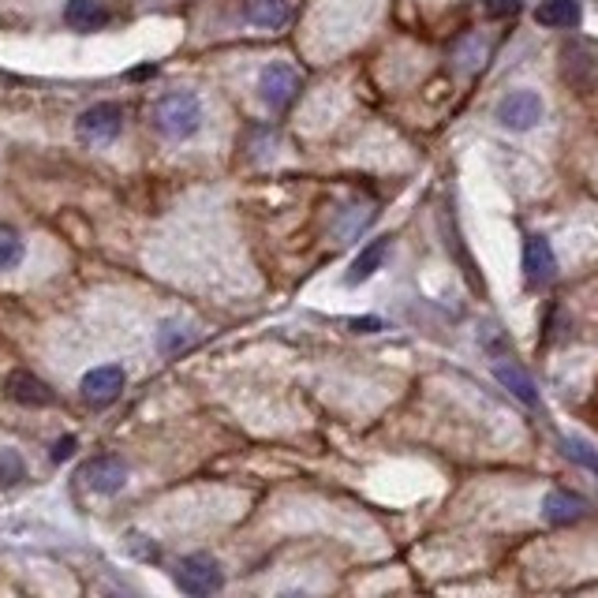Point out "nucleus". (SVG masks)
<instances>
[{"label":"nucleus","instance_id":"f257e3e1","mask_svg":"<svg viewBox=\"0 0 598 598\" xmlns=\"http://www.w3.org/2000/svg\"><path fill=\"white\" fill-rule=\"evenodd\" d=\"M154 128L173 142L198 135V128H203V101H198V94L192 90L165 94L154 106Z\"/></svg>","mask_w":598,"mask_h":598},{"label":"nucleus","instance_id":"f03ea898","mask_svg":"<svg viewBox=\"0 0 598 598\" xmlns=\"http://www.w3.org/2000/svg\"><path fill=\"white\" fill-rule=\"evenodd\" d=\"M123 131V109L117 101H98V106L83 109L79 120H75V135L79 142H90V146H109Z\"/></svg>","mask_w":598,"mask_h":598},{"label":"nucleus","instance_id":"7ed1b4c3","mask_svg":"<svg viewBox=\"0 0 598 598\" xmlns=\"http://www.w3.org/2000/svg\"><path fill=\"white\" fill-rule=\"evenodd\" d=\"M296 94H300V72L292 68V64H284V61L265 64L262 75H259V98L265 101V106L281 112L296 101Z\"/></svg>","mask_w":598,"mask_h":598},{"label":"nucleus","instance_id":"20e7f679","mask_svg":"<svg viewBox=\"0 0 598 598\" xmlns=\"http://www.w3.org/2000/svg\"><path fill=\"white\" fill-rule=\"evenodd\" d=\"M176 587L187 595H214L225 587V573L210 554H192L176 568Z\"/></svg>","mask_w":598,"mask_h":598},{"label":"nucleus","instance_id":"39448f33","mask_svg":"<svg viewBox=\"0 0 598 598\" xmlns=\"http://www.w3.org/2000/svg\"><path fill=\"white\" fill-rule=\"evenodd\" d=\"M498 120L509 131H531L543 120V98L535 90H512L498 101Z\"/></svg>","mask_w":598,"mask_h":598},{"label":"nucleus","instance_id":"423d86ee","mask_svg":"<svg viewBox=\"0 0 598 598\" xmlns=\"http://www.w3.org/2000/svg\"><path fill=\"white\" fill-rule=\"evenodd\" d=\"M123 382H128V374H123V367L117 363H101V367H94L83 374V401H87L90 407H106L112 404L117 396L123 393Z\"/></svg>","mask_w":598,"mask_h":598},{"label":"nucleus","instance_id":"0eeeda50","mask_svg":"<svg viewBox=\"0 0 598 598\" xmlns=\"http://www.w3.org/2000/svg\"><path fill=\"white\" fill-rule=\"evenodd\" d=\"M83 482L94 493H120L128 487V464L120 457H94L83 464Z\"/></svg>","mask_w":598,"mask_h":598},{"label":"nucleus","instance_id":"6e6552de","mask_svg":"<svg viewBox=\"0 0 598 598\" xmlns=\"http://www.w3.org/2000/svg\"><path fill=\"white\" fill-rule=\"evenodd\" d=\"M524 273L531 284H539V289L557 278V254L546 236H528L524 240Z\"/></svg>","mask_w":598,"mask_h":598},{"label":"nucleus","instance_id":"1a4fd4ad","mask_svg":"<svg viewBox=\"0 0 598 598\" xmlns=\"http://www.w3.org/2000/svg\"><path fill=\"white\" fill-rule=\"evenodd\" d=\"M4 393L23 407H50L56 401L53 389L45 385L37 374H31V370H12V374H8V382H4Z\"/></svg>","mask_w":598,"mask_h":598},{"label":"nucleus","instance_id":"9d476101","mask_svg":"<svg viewBox=\"0 0 598 598\" xmlns=\"http://www.w3.org/2000/svg\"><path fill=\"white\" fill-rule=\"evenodd\" d=\"M587 512H591V505H587V498H580V493L573 490H550L543 498V520L546 524H576V520H584Z\"/></svg>","mask_w":598,"mask_h":598},{"label":"nucleus","instance_id":"9b49d317","mask_svg":"<svg viewBox=\"0 0 598 598\" xmlns=\"http://www.w3.org/2000/svg\"><path fill=\"white\" fill-rule=\"evenodd\" d=\"M64 23L79 34H90V31H101L109 23V8L101 0H68L64 4Z\"/></svg>","mask_w":598,"mask_h":598},{"label":"nucleus","instance_id":"f8f14e48","mask_svg":"<svg viewBox=\"0 0 598 598\" xmlns=\"http://www.w3.org/2000/svg\"><path fill=\"white\" fill-rule=\"evenodd\" d=\"M580 0H543L535 8V19L550 31H573V26H580Z\"/></svg>","mask_w":598,"mask_h":598},{"label":"nucleus","instance_id":"ddd939ff","mask_svg":"<svg viewBox=\"0 0 598 598\" xmlns=\"http://www.w3.org/2000/svg\"><path fill=\"white\" fill-rule=\"evenodd\" d=\"M243 15H247V23L265 26V31H278V26L289 23L292 0H243Z\"/></svg>","mask_w":598,"mask_h":598},{"label":"nucleus","instance_id":"4468645a","mask_svg":"<svg viewBox=\"0 0 598 598\" xmlns=\"http://www.w3.org/2000/svg\"><path fill=\"white\" fill-rule=\"evenodd\" d=\"M493 378H498V382L505 385L520 404L539 407V389H535V382H531V374H528L524 367H517V363H498V367H493Z\"/></svg>","mask_w":598,"mask_h":598},{"label":"nucleus","instance_id":"2eb2a0df","mask_svg":"<svg viewBox=\"0 0 598 598\" xmlns=\"http://www.w3.org/2000/svg\"><path fill=\"white\" fill-rule=\"evenodd\" d=\"M385 251H389V240L382 236V240H370V247L359 259L352 262V270H348V284H363L367 278H374L378 270H382V262H385Z\"/></svg>","mask_w":598,"mask_h":598},{"label":"nucleus","instance_id":"dca6fc26","mask_svg":"<svg viewBox=\"0 0 598 598\" xmlns=\"http://www.w3.org/2000/svg\"><path fill=\"white\" fill-rule=\"evenodd\" d=\"M192 345H195L192 329L180 326V322H161V329H157V352L161 356H180V352H187Z\"/></svg>","mask_w":598,"mask_h":598},{"label":"nucleus","instance_id":"f3484780","mask_svg":"<svg viewBox=\"0 0 598 598\" xmlns=\"http://www.w3.org/2000/svg\"><path fill=\"white\" fill-rule=\"evenodd\" d=\"M23 262V236L12 225H0V270H15Z\"/></svg>","mask_w":598,"mask_h":598},{"label":"nucleus","instance_id":"a211bd4d","mask_svg":"<svg viewBox=\"0 0 598 598\" xmlns=\"http://www.w3.org/2000/svg\"><path fill=\"white\" fill-rule=\"evenodd\" d=\"M562 449L573 464H580V468H587L591 476H598V449H591L584 438H562Z\"/></svg>","mask_w":598,"mask_h":598},{"label":"nucleus","instance_id":"6ab92c4d","mask_svg":"<svg viewBox=\"0 0 598 598\" xmlns=\"http://www.w3.org/2000/svg\"><path fill=\"white\" fill-rule=\"evenodd\" d=\"M23 479V457L15 449H0V487H15Z\"/></svg>","mask_w":598,"mask_h":598},{"label":"nucleus","instance_id":"aec40b11","mask_svg":"<svg viewBox=\"0 0 598 598\" xmlns=\"http://www.w3.org/2000/svg\"><path fill=\"white\" fill-rule=\"evenodd\" d=\"M482 12L487 19H509L520 12V0H482Z\"/></svg>","mask_w":598,"mask_h":598},{"label":"nucleus","instance_id":"412c9836","mask_svg":"<svg viewBox=\"0 0 598 598\" xmlns=\"http://www.w3.org/2000/svg\"><path fill=\"white\" fill-rule=\"evenodd\" d=\"M72 453H75V438L68 434V438H64V442H56V445H53L50 457H53V464H64V460H72Z\"/></svg>","mask_w":598,"mask_h":598},{"label":"nucleus","instance_id":"4be33fe9","mask_svg":"<svg viewBox=\"0 0 598 598\" xmlns=\"http://www.w3.org/2000/svg\"><path fill=\"white\" fill-rule=\"evenodd\" d=\"M352 329L356 334H382L385 322L382 318H352Z\"/></svg>","mask_w":598,"mask_h":598}]
</instances>
